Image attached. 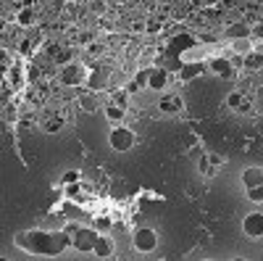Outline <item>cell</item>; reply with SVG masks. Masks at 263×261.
Returning a JSON list of instances; mask_svg holds the SVG:
<instances>
[{
    "instance_id": "cell-1",
    "label": "cell",
    "mask_w": 263,
    "mask_h": 261,
    "mask_svg": "<svg viewBox=\"0 0 263 261\" xmlns=\"http://www.w3.org/2000/svg\"><path fill=\"white\" fill-rule=\"evenodd\" d=\"M58 80H61V85H69V87H76V85H82V82H87V69L82 66V64H66L64 69H61V74H58Z\"/></svg>"
},
{
    "instance_id": "cell-2",
    "label": "cell",
    "mask_w": 263,
    "mask_h": 261,
    "mask_svg": "<svg viewBox=\"0 0 263 261\" xmlns=\"http://www.w3.org/2000/svg\"><path fill=\"white\" fill-rule=\"evenodd\" d=\"M108 143H111V148L119 150V153L132 150V145H134V132L119 124L116 129H111V135H108Z\"/></svg>"
},
{
    "instance_id": "cell-3",
    "label": "cell",
    "mask_w": 263,
    "mask_h": 261,
    "mask_svg": "<svg viewBox=\"0 0 263 261\" xmlns=\"http://www.w3.org/2000/svg\"><path fill=\"white\" fill-rule=\"evenodd\" d=\"M132 243H134V248H137V251L148 253V251H156V245H158V235L153 232L150 227H140V229H137V232L132 235Z\"/></svg>"
},
{
    "instance_id": "cell-4",
    "label": "cell",
    "mask_w": 263,
    "mask_h": 261,
    "mask_svg": "<svg viewBox=\"0 0 263 261\" xmlns=\"http://www.w3.org/2000/svg\"><path fill=\"white\" fill-rule=\"evenodd\" d=\"M242 232L250 240H258L263 235V214L260 211H253V214H247V217L242 219Z\"/></svg>"
},
{
    "instance_id": "cell-5",
    "label": "cell",
    "mask_w": 263,
    "mask_h": 261,
    "mask_svg": "<svg viewBox=\"0 0 263 261\" xmlns=\"http://www.w3.org/2000/svg\"><path fill=\"white\" fill-rule=\"evenodd\" d=\"M221 166H224V159L219 153H206V156H200V161H197L200 174H206V177H213Z\"/></svg>"
},
{
    "instance_id": "cell-6",
    "label": "cell",
    "mask_w": 263,
    "mask_h": 261,
    "mask_svg": "<svg viewBox=\"0 0 263 261\" xmlns=\"http://www.w3.org/2000/svg\"><path fill=\"white\" fill-rule=\"evenodd\" d=\"M95 240H98V235L92 232V229H76L71 235V245L79 251H92L95 248Z\"/></svg>"
},
{
    "instance_id": "cell-7",
    "label": "cell",
    "mask_w": 263,
    "mask_h": 261,
    "mask_svg": "<svg viewBox=\"0 0 263 261\" xmlns=\"http://www.w3.org/2000/svg\"><path fill=\"white\" fill-rule=\"evenodd\" d=\"M158 109H161L163 114H179V111L184 109V103H182V98L174 95V93H163L161 100H158Z\"/></svg>"
},
{
    "instance_id": "cell-8",
    "label": "cell",
    "mask_w": 263,
    "mask_h": 261,
    "mask_svg": "<svg viewBox=\"0 0 263 261\" xmlns=\"http://www.w3.org/2000/svg\"><path fill=\"white\" fill-rule=\"evenodd\" d=\"M168 85V71L166 69H148V87L150 90H163Z\"/></svg>"
},
{
    "instance_id": "cell-9",
    "label": "cell",
    "mask_w": 263,
    "mask_h": 261,
    "mask_svg": "<svg viewBox=\"0 0 263 261\" xmlns=\"http://www.w3.org/2000/svg\"><path fill=\"white\" fill-rule=\"evenodd\" d=\"M260 182H263V169L260 166H247L242 172V185L245 188H255Z\"/></svg>"
},
{
    "instance_id": "cell-10",
    "label": "cell",
    "mask_w": 263,
    "mask_h": 261,
    "mask_svg": "<svg viewBox=\"0 0 263 261\" xmlns=\"http://www.w3.org/2000/svg\"><path fill=\"white\" fill-rule=\"evenodd\" d=\"M50 58L58 66H66V64H71L74 53H71V48H64V45H50Z\"/></svg>"
},
{
    "instance_id": "cell-11",
    "label": "cell",
    "mask_w": 263,
    "mask_h": 261,
    "mask_svg": "<svg viewBox=\"0 0 263 261\" xmlns=\"http://www.w3.org/2000/svg\"><path fill=\"white\" fill-rule=\"evenodd\" d=\"M226 106H229V109H235V111H250V100H247L240 90H235V93L226 95Z\"/></svg>"
},
{
    "instance_id": "cell-12",
    "label": "cell",
    "mask_w": 263,
    "mask_h": 261,
    "mask_svg": "<svg viewBox=\"0 0 263 261\" xmlns=\"http://www.w3.org/2000/svg\"><path fill=\"white\" fill-rule=\"evenodd\" d=\"M64 121H66L64 116L53 111V114H48V116L42 119V129H45V132H50V135H55V132L64 129Z\"/></svg>"
},
{
    "instance_id": "cell-13",
    "label": "cell",
    "mask_w": 263,
    "mask_h": 261,
    "mask_svg": "<svg viewBox=\"0 0 263 261\" xmlns=\"http://www.w3.org/2000/svg\"><path fill=\"white\" fill-rule=\"evenodd\" d=\"M211 69H213V74H219V76H235V64H231L229 58H216L213 64H211Z\"/></svg>"
},
{
    "instance_id": "cell-14",
    "label": "cell",
    "mask_w": 263,
    "mask_h": 261,
    "mask_svg": "<svg viewBox=\"0 0 263 261\" xmlns=\"http://www.w3.org/2000/svg\"><path fill=\"white\" fill-rule=\"evenodd\" d=\"M124 114H127V109H124L121 103H116V100H111V103L105 106V119L113 121V124H121V121H124Z\"/></svg>"
},
{
    "instance_id": "cell-15",
    "label": "cell",
    "mask_w": 263,
    "mask_h": 261,
    "mask_svg": "<svg viewBox=\"0 0 263 261\" xmlns=\"http://www.w3.org/2000/svg\"><path fill=\"white\" fill-rule=\"evenodd\" d=\"M247 35H250V27H247L245 21H235L231 27H226V37L229 40H245Z\"/></svg>"
},
{
    "instance_id": "cell-16",
    "label": "cell",
    "mask_w": 263,
    "mask_h": 261,
    "mask_svg": "<svg viewBox=\"0 0 263 261\" xmlns=\"http://www.w3.org/2000/svg\"><path fill=\"white\" fill-rule=\"evenodd\" d=\"M105 82H108V71H105V69H100V66H95V71H92V74L87 76V85H90L92 90L105 87Z\"/></svg>"
},
{
    "instance_id": "cell-17",
    "label": "cell",
    "mask_w": 263,
    "mask_h": 261,
    "mask_svg": "<svg viewBox=\"0 0 263 261\" xmlns=\"http://www.w3.org/2000/svg\"><path fill=\"white\" fill-rule=\"evenodd\" d=\"M92 251H95L98 256H111V253H113V243L108 240L105 235H98V240H95V248H92Z\"/></svg>"
},
{
    "instance_id": "cell-18",
    "label": "cell",
    "mask_w": 263,
    "mask_h": 261,
    "mask_svg": "<svg viewBox=\"0 0 263 261\" xmlns=\"http://www.w3.org/2000/svg\"><path fill=\"white\" fill-rule=\"evenodd\" d=\"M192 45H195L192 35H177L171 40V50H187V48H192Z\"/></svg>"
},
{
    "instance_id": "cell-19",
    "label": "cell",
    "mask_w": 263,
    "mask_h": 261,
    "mask_svg": "<svg viewBox=\"0 0 263 261\" xmlns=\"http://www.w3.org/2000/svg\"><path fill=\"white\" fill-rule=\"evenodd\" d=\"M245 69H250V71L263 69V56L260 53H247L245 56Z\"/></svg>"
},
{
    "instance_id": "cell-20",
    "label": "cell",
    "mask_w": 263,
    "mask_h": 261,
    "mask_svg": "<svg viewBox=\"0 0 263 261\" xmlns=\"http://www.w3.org/2000/svg\"><path fill=\"white\" fill-rule=\"evenodd\" d=\"M79 106H82L84 111H90V114L100 109V106H98V98H95V95H79Z\"/></svg>"
},
{
    "instance_id": "cell-21",
    "label": "cell",
    "mask_w": 263,
    "mask_h": 261,
    "mask_svg": "<svg viewBox=\"0 0 263 261\" xmlns=\"http://www.w3.org/2000/svg\"><path fill=\"white\" fill-rule=\"evenodd\" d=\"M200 71H203V66H200V64H187V66L182 69V80H195Z\"/></svg>"
},
{
    "instance_id": "cell-22",
    "label": "cell",
    "mask_w": 263,
    "mask_h": 261,
    "mask_svg": "<svg viewBox=\"0 0 263 261\" xmlns=\"http://www.w3.org/2000/svg\"><path fill=\"white\" fill-rule=\"evenodd\" d=\"M247 201H253V203H263V182L255 188H247Z\"/></svg>"
},
{
    "instance_id": "cell-23",
    "label": "cell",
    "mask_w": 263,
    "mask_h": 261,
    "mask_svg": "<svg viewBox=\"0 0 263 261\" xmlns=\"http://www.w3.org/2000/svg\"><path fill=\"white\" fill-rule=\"evenodd\" d=\"M16 21H19L21 27H29V24L35 21V11H32V8H21V11H19V19H16Z\"/></svg>"
},
{
    "instance_id": "cell-24",
    "label": "cell",
    "mask_w": 263,
    "mask_h": 261,
    "mask_svg": "<svg viewBox=\"0 0 263 261\" xmlns=\"http://www.w3.org/2000/svg\"><path fill=\"white\" fill-rule=\"evenodd\" d=\"M145 32H150V35H156V32H161V19H148V24H145Z\"/></svg>"
},
{
    "instance_id": "cell-25",
    "label": "cell",
    "mask_w": 263,
    "mask_h": 261,
    "mask_svg": "<svg viewBox=\"0 0 263 261\" xmlns=\"http://www.w3.org/2000/svg\"><path fill=\"white\" fill-rule=\"evenodd\" d=\"M95 229H98V232H108V229H111V219H108V217H98L95 219Z\"/></svg>"
},
{
    "instance_id": "cell-26",
    "label": "cell",
    "mask_w": 263,
    "mask_h": 261,
    "mask_svg": "<svg viewBox=\"0 0 263 261\" xmlns=\"http://www.w3.org/2000/svg\"><path fill=\"white\" fill-rule=\"evenodd\" d=\"M8 74H11V82H13V85H21V80H24V74H21V69H11Z\"/></svg>"
},
{
    "instance_id": "cell-27",
    "label": "cell",
    "mask_w": 263,
    "mask_h": 261,
    "mask_svg": "<svg viewBox=\"0 0 263 261\" xmlns=\"http://www.w3.org/2000/svg\"><path fill=\"white\" fill-rule=\"evenodd\" d=\"M250 35H253V37H258V40H263V21H255V24H253Z\"/></svg>"
},
{
    "instance_id": "cell-28",
    "label": "cell",
    "mask_w": 263,
    "mask_h": 261,
    "mask_svg": "<svg viewBox=\"0 0 263 261\" xmlns=\"http://www.w3.org/2000/svg\"><path fill=\"white\" fill-rule=\"evenodd\" d=\"M76 179H79V174H76V172H66V174H64V182H66V185H74Z\"/></svg>"
},
{
    "instance_id": "cell-29",
    "label": "cell",
    "mask_w": 263,
    "mask_h": 261,
    "mask_svg": "<svg viewBox=\"0 0 263 261\" xmlns=\"http://www.w3.org/2000/svg\"><path fill=\"white\" fill-rule=\"evenodd\" d=\"M19 50H21V53H32V40H21Z\"/></svg>"
},
{
    "instance_id": "cell-30",
    "label": "cell",
    "mask_w": 263,
    "mask_h": 261,
    "mask_svg": "<svg viewBox=\"0 0 263 261\" xmlns=\"http://www.w3.org/2000/svg\"><path fill=\"white\" fill-rule=\"evenodd\" d=\"M113 100H116V103H121L124 109H127V93H116V95H113Z\"/></svg>"
},
{
    "instance_id": "cell-31",
    "label": "cell",
    "mask_w": 263,
    "mask_h": 261,
    "mask_svg": "<svg viewBox=\"0 0 263 261\" xmlns=\"http://www.w3.org/2000/svg\"><path fill=\"white\" fill-rule=\"evenodd\" d=\"M98 53H103V45L92 42V45H90V56H98Z\"/></svg>"
},
{
    "instance_id": "cell-32",
    "label": "cell",
    "mask_w": 263,
    "mask_h": 261,
    "mask_svg": "<svg viewBox=\"0 0 263 261\" xmlns=\"http://www.w3.org/2000/svg\"><path fill=\"white\" fill-rule=\"evenodd\" d=\"M200 40H203V42H216V35H211V32H203V35H200Z\"/></svg>"
},
{
    "instance_id": "cell-33",
    "label": "cell",
    "mask_w": 263,
    "mask_h": 261,
    "mask_svg": "<svg viewBox=\"0 0 263 261\" xmlns=\"http://www.w3.org/2000/svg\"><path fill=\"white\" fill-rule=\"evenodd\" d=\"M92 11H98V13H103V11H105V3H98V0H95V3H92Z\"/></svg>"
},
{
    "instance_id": "cell-34",
    "label": "cell",
    "mask_w": 263,
    "mask_h": 261,
    "mask_svg": "<svg viewBox=\"0 0 263 261\" xmlns=\"http://www.w3.org/2000/svg\"><path fill=\"white\" fill-rule=\"evenodd\" d=\"M203 3H206V6H213V3H219V0H203Z\"/></svg>"
}]
</instances>
